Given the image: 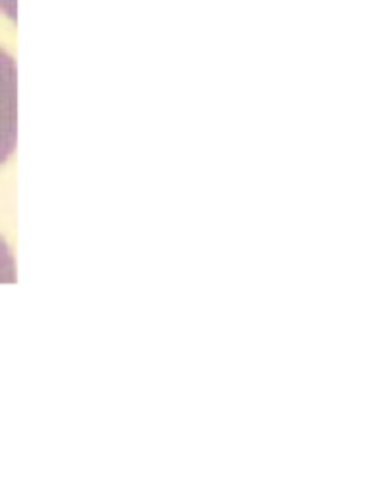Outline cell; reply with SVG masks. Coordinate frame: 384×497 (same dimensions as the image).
Listing matches in <instances>:
<instances>
[{
  "label": "cell",
  "instance_id": "obj_2",
  "mask_svg": "<svg viewBox=\"0 0 384 497\" xmlns=\"http://www.w3.org/2000/svg\"><path fill=\"white\" fill-rule=\"evenodd\" d=\"M14 282H18L16 258L10 247L6 245L4 237L0 235V284H14Z\"/></svg>",
  "mask_w": 384,
  "mask_h": 497
},
{
  "label": "cell",
  "instance_id": "obj_1",
  "mask_svg": "<svg viewBox=\"0 0 384 497\" xmlns=\"http://www.w3.org/2000/svg\"><path fill=\"white\" fill-rule=\"evenodd\" d=\"M18 138V70L0 47V165L16 150Z\"/></svg>",
  "mask_w": 384,
  "mask_h": 497
}]
</instances>
